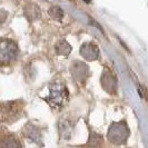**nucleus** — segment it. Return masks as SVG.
Returning <instances> with one entry per match:
<instances>
[{"instance_id": "obj_2", "label": "nucleus", "mask_w": 148, "mask_h": 148, "mask_svg": "<svg viewBox=\"0 0 148 148\" xmlns=\"http://www.w3.org/2000/svg\"><path fill=\"white\" fill-rule=\"evenodd\" d=\"M17 52H18V49L14 42L2 41V44H1V60H2V62L14 59Z\"/></svg>"}, {"instance_id": "obj_1", "label": "nucleus", "mask_w": 148, "mask_h": 148, "mask_svg": "<svg viewBox=\"0 0 148 148\" xmlns=\"http://www.w3.org/2000/svg\"><path fill=\"white\" fill-rule=\"evenodd\" d=\"M67 91L64 86L61 85H55L53 87L50 88V97H49V101L51 103L52 107H60L64 104V98H66Z\"/></svg>"}, {"instance_id": "obj_3", "label": "nucleus", "mask_w": 148, "mask_h": 148, "mask_svg": "<svg viewBox=\"0 0 148 148\" xmlns=\"http://www.w3.org/2000/svg\"><path fill=\"white\" fill-rule=\"evenodd\" d=\"M49 14H50L52 17L57 18V19H60V18L62 17V11H61L58 7H52L51 9L49 10Z\"/></svg>"}, {"instance_id": "obj_4", "label": "nucleus", "mask_w": 148, "mask_h": 148, "mask_svg": "<svg viewBox=\"0 0 148 148\" xmlns=\"http://www.w3.org/2000/svg\"><path fill=\"white\" fill-rule=\"evenodd\" d=\"M84 1H85V2H90L91 0H84Z\"/></svg>"}]
</instances>
